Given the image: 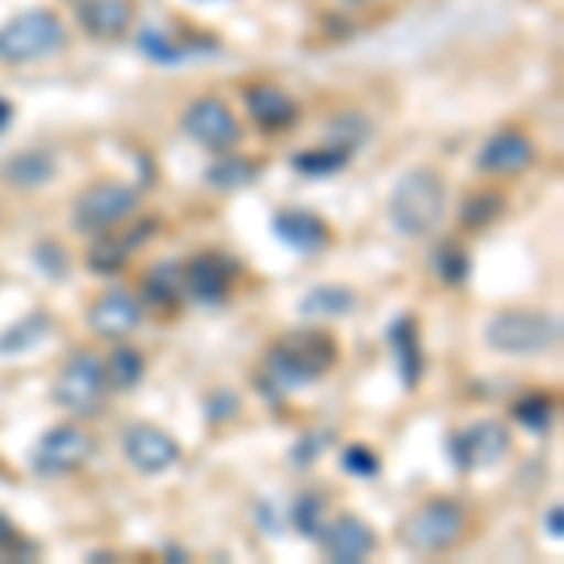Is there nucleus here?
<instances>
[{
  "label": "nucleus",
  "mask_w": 564,
  "mask_h": 564,
  "mask_svg": "<svg viewBox=\"0 0 564 564\" xmlns=\"http://www.w3.org/2000/svg\"><path fill=\"white\" fill-rule=\"evenodd\" d=\"M339 361V343L327 332H294L286 339H279L275 347L263 358V372H268V384L279 391H302L308 384L335 369Z\"/></svg>",
  "instance_id": "obj_1"
},
{
  "label": "nucleus",
  "mask_w": 564,
  "mask_h": 564,
  "mask_svg": "<svg viewBox=\"0 0 564 564\" xmlns=\"http://www.w3.org/2000/svg\"><path fill=\"white\" fill-rule=\"evenodd\" d=\"M444 212H448V185L430 166L411 170V174H403L399 185L391 188L388 218L395 226V234H403V238H425V234H433L444 223Z\"/></svg>",
  "instance_id": "obj_2"
},
{
  "label": "nucleus",
  "mask_w": 564,
  "mask_h": 564,
  "mask_svg": "<svg viewBox=\"0 0 564 564\" xmlns=\"http://www.w3.org/2000/svg\"><path fill=\"white\" fill-rule=\"evenodd\" d=\"M486 343L508 358H539L561 347V321L534 308H500L486 324Z\"/></svg>",
  "instance_id": "obj_3"
},
{
  "label": "nucleus",
  "mask_w": 564,
  "mask_h": 564,
  "mask_svg": "<svg viewBox=\"0 0 564 564\" xmlns=\"http://www.w3.org/2000/svg\"><path fill=\"white\" fill-rule=\"evenodd\" d=\"M65 23L53 8H26L0 26V65H34L65 50Z\"/></svg>",
  "instance_id": "obj_4"
},
{
  "label": "nucleus",
  "mask_w": 564,
  "mask_h": 564,
  "mask_svg": "<svg viewBox=\"0 0 564 564\" xmlns=\"http://www.w3.org/2000/svg\"><path fill=\"white\" fill-rule=\"evenodd\" d=\"M467 531V512L463 505L448 497H436L417 505L403 523H399V539L411 553H422V557H433V553H448L452 545L463 539Z\"/></svg>",
  "instance_id": "obj_5"
},
{
  "label": "nucleus",
  "mask_w": 564,
  "mask_h": 564,
  "mask_svg": "<svg viewBox=\"0 0 564 564\" xmlns=\"http://www.w3.org/2000/svg\"><path fill=\"white\" fill-rule=\"evenodd\" d=\"M106 391H109V380H106V369L98 361V354L90 350H79L61 366L57 380H53V403L61 411H68L72 417H95L102 414L106 406Z\"/></svg>",
  "instance_id": "obj_6"
},
{
  "label": "nucleus",
  "mask_w": 564,
  "mask_h": 564,
  "mask_svg": "<svg viewBox=\"0 0 564 564\" xmlns=\"http://www.w3.org/2000/svg\"><path fill=\"white\" fill-rule=\"evenodd\" d=\"M140 204V193L129 181H95L76 196L72 207V223L84 234H106L109 226H117L121 218H129Z\"/></svg>",
  "instance_id": "obj_7"
},
{
  "label": "nucleus",
  "mask_w": 564,
  "mask_h": 564,
  "mask_svg": "<svg viewBox=\"0 0 564 564\" xmlns=\"http://www.w3.org/2000/svg\"><path fill=\"white\" fill-rule=\"evenodd\" d=\"M90 452H95V441H90V433L84 430V425L61 422V425H53V430H45L42 441L34 444L31 470L39 478L72 475V470H79L90 459Z\"/></svg>",
  "instance_id": "obj_8"
},
{
  "label": "nucleus",
  "mask_w": 564,
  "mask_h": 564,
  "mask_svg": "<svg viewBox=\"0 0 564 564\" xmlns=\"http://www.w3.org/2000/svg\"><path fill=\"white\" fill-rule=\"evenodd\" d=\"M181 129L188 140H196L207 151H230L241 140V124L234 117V109L215 95H199L185 106L181 113Z\"/></svg>",
  "instance_id": "obj_9"
},
{
  "label": "nucleus",
  "mask_w": 564,
  "mask_h": 564,
  "mask_svg": "<svg viewBox=\"0 0 564 564\" xmlns=\"http://www.w3.org/2000/svg\"><path fill=\"white\" fill-rule=\"evenodd\" d=\"M452 463H456L459 470H467V475H475V470H489L497 467L500 459L508 456V448H512V436L500 422L494 417H481V422L467 425V430H459L452 436Z\"/></svg>",
  "instance_id": "obj_10"
},
{
  "label": "nucleus",
  "mask_w": 564,
  "mask_h": 564,
  "mask_svg": "<svg viewBox=\"0 0 564 564\" xmlns=\"http://www.w3.org/2000/svg\"><path fill=\"white\" fill-rule=\"evenodd\" d=\"M121 452L129 467L140 470V475H166L181 459V444L174 441V433L159 430L151 422H132L121 433Z\"/></svg>",
  "instance_id": "obj_11"
},
{
  "label": "nucleus",
  "mask_w": 564,
  "mask_h": 564,
  "mask_svg": "<svg viewBox=\"0 0 564 564\" xmlns=\"http://www.w3.org/2000/svg\"><path fill=\"white\" fill-rule=\"evenodd\" d=\"M534 140L520 129H500L481 143L478 151V170L494 177H516L523 170H531L534 162Z\"/></svg>",
  "instance_id": "obj_12"
},
{
  "label": "nucleus",
  "mask_w": 564,
  "mask_h": 564,
  "mask_svg": "<svg viewBox=\"0 0 564 564\" xmlns=\"http://www.w3.org/2000/svg\"><path fill=\"white\" fill-rule=\"evenodd\" d=\"M143 324V302L132 290H109L87 308V327L102 339H124Z\"/></svg>",
  "instance_id": "obj_13"
},
{
  "label": "nucleus",
  "mask_w": 564,
  "mask_h": 564,
  "mask_svg": "<svg viewBox=\"0 0 564 564\" xmlns=\"http://www.w3.org/2000/svg\"><path fill=\"white\" fill-rule=\"evenodd\" d=\"M238 271V263L230 257H218V252H204V257L185 263V294L193 302L218 305L230 294V279Z\"/></svg>",
  "instance_id": "obj_14"
},
{
  "label": "nucleus",
  "mask_w": 564,
  "mask_h": 564,
  "mask_svg": "<svg viewBox=\"0 0 564 564\" xmlns=\"http://www.w3.org/2000/svg\"><path fill=\"white\" fill-rule=\"evenodd\" d=\"M324 550L332 561L339 564H358L377 553V531L361 520V516H339V520H327V531H324Z\"/></svg>",
  "instance_id": "obj_15"
},
{
  "label": "nucleus",
  "mask_w": 564,
  "mask_h": 564,
  "mask_svg": "<svg viewBox=\"0 0 564 564\" xmlns=\"http://www.w3.org/2000/svg\"><path fill=\"white\" fill-rule=\"evenodd\" d=\"M79 26L98 42H117L132 31L135 23V4L132 0H79L76 8Z\"/></svg>",
  "instance_id": "obj_16"
},
{
  "label": "nucleus",
  "mask_w": 564,
  "mask_h": 564,
  "mask_svg": "<svg viewBox=\"0 0 564 564\" xmlns=\"http://www.w3.org/2000/svg\"><path fill=\"white\" fill-rule=\"evenodd\" d=\"M271 230H275V238L282 245H290L294 252H305V257L324 252L327 241H332V230H327L324 218L313 215V212H297V207L279 212L275 218H271Z\"/></svg>",
  "instance_id": "obj_17"
},
{
  "label": "nucleus",
  "mask_w": 564,
  "mask_h": 564,
  "mask_svg": "<svg viewBox=\"0 0 564 564\" xmlns=\"http://www.w3.org/2000/svg\"><path fill=\"white\" fill-rule=\"evenodd\" d=\"M245 109L249 117L268 132H282L297 121V102L275 84H252L245 87Z\"/></svg>",
  "instance_id": "obj_18"
},
{
  "label": "nucleus",
  "mask_w": 564,
  "mask_h": 564,
  "mask_svg": "<svg viewBox=\"0 0 564 564\" xmlns=\"http://www.w3.org/2000/svg\"><path fill=\"white\" fill-rule=\"evenodd\" d=\"M388 339H391V350H395L399 380L406 384V391H414L417 384H422V372H425V354H422V339H417V321L411 313L395 316Z\"/></svg>",
  "instance_id": "obj_19"
},
{
  "label": "nucleus",
  "mask_w": 564,
  "mask_h": 564,
  "mask_svg": "<svg viewBox=\"0 0 564 564\" xmlns=\"http://www.w3.org/2000/svg\"><path fill=\"white\" fill-rule=\"evenodd\" d=\"M0 177H4V185L34 193V188H45L53 177H57V162H53L45 151H20L0 166Z\"/></svg>",
  "instance_id": "obj_20"
},
{
  "label": "nucleus",
  "mask_w": 564,
  "mask_h": 564,
  "mask_svg": "<svg viewBox=\"0 0 564 564\" xmlns=\"http://www.w3.org/2000/svg\"><path fill=\"white\" fill-rule=\"evenodd\" d=\"M143 302H151L154 308H174L185 302V263L181 260H162L143 275Z\"/></svg>",
  "instance_id": "obj_21"
},
{
  "label": "nucleus",
  "mask_w": 564,
  "mask_h": 564,
  "mask_svg": "<svg viewBox=\"0 0 564 564\" xmlns=\"http://www.w3.org/2000/svg\"><path fill=\"white\" fill-rule=\"evenodd\" d=\"M350 154L354 148H347V143H324V148H313V151H297L294 159H290V166L302 177H335L350 166Z\"/></svg>",
  "instance_id": "obj_22"
},
{
  "label": "nucleus",
  "mask_w": 564,
  "mask_h": 564,
  "mask_svg": "<svg viewBox=\"0 0 564 564\" xmlns=\"http://www.w3.org/2000/svg\"><path fill=\"white\" fill-rule=\"evenodd\" d=\"M354 305H358V297L350 286H316L297 302V313L308 321H335V316L354 313Z\"/></svg>",
  "instance_id": "obj_23"
},
{
  "label": "nucleus",
  "mask_w": 564,
  "mask_h": 564,
  "mask_svg": "<svg viewBox=\"0 0 564 564\" xmlns=\"http://www.w3.org/2000/svg\"><path fill=\"white\" fill-rule=\"evenodd\" d=\"M102 369H106V380L113 391H132L143 384V377H148V358H143L135 347H129V343H121V347L109 350Z\"/></svg>",
  "instance_id": "obj_24"
},
{
  "label": "nucleus",
  "mask_w": 564,
  "mask_h": 564,
  "mask_svg": "<svg viewBox=\"0 0 564 564\" xmlns=\"http://www.w3.org/2000/svg\"><path fill=\"white\" fill-rule=\"evenodd\" d=\"M50 327L53 324H50V316H45V313L23 316V321H15L4 335H0V354H4V358H15V354L34 350L45 335H50Z\"/></svg>",
  "instance_id": "obj_25"
},
{
  "label": "nucleus",
  "mask_w": 564,
  "mask_h": 564,
  "mask_svg": "<svg viewBox=\"0 0 564 564\" xmlns=\"http://www.w3.org/2000/svg\"><path fill=\"white\" fill-rule=\"evenodd\" d=\"M135 45H140L143 57L159 61V65H185V61L196 57L193 42H177V39H170V34H159V31H143Z\"/></svg>",
  "instance_id": "obj_26"
},
{
  "label": "nucleus",
  "mask_w": 564,
  "mask_h": 564,
  "mask_svg": "<svg viewBox=\"0 0 564 564\" xmlns=\"http://www.w3.org/2000/svg\"><path fill=\"white\" fill-rule=\"evenodd\" d=\"M433 271L444 286H463L470 279V257L459 241H441L433 252Z\"/></svg>",
  "instance_id": "obj_27"
},
{
  "label": "nucleus",
  "mask_w": 564,
  "mask_h": 564,
  "mask_svg": "<svg viewBox=\"0 0 564 564\" xmlns=\"http://www.w3.org/2000/svg\"><path fill=\"white\" fill-rule=\"evenodd\" d=\"M257 162L249 159H218L212 170H207V185L218 188V193H238V188L252 185L257 181Z\"/></svg>",
  "instance_id": "obj_28"
},
{
  "label": "nucleus",
  "mask_w": 564,
  "mask_h": 564,
  "mask_svg": "<svg viewBox=\"0 0 564 564\" xmlns=\"http://www.w3.org/2000/svg\"><path fill=\"white\" fill-rule=\"evenodd\" d=\"M290 523H294L297 534H305V539L321 542L324 531H327V505L316 494L297 497L294 508H290Z\"/></svg>",
  "instance_id": "obj_29"
},
{
  "label": "nucleus",
  "mask_w": 564,
  "mask_h": 564,
  "mask_svg": "<svg viewBox=\"0 0 564 564\" xmlns=\"http://www.w3.org/2000/svg\"><path fill=\"white\" fill-rule=\"evenodd\" d=\"M553 406H557V399L553 395H545V391H531V395L516 399L512 417L523 425V430L542 433V430H550V422H553Z\"/></svg>",
  "instance_id": "obj_30"
},
{
  "label": "nucleus",
  "mask_w": 564,
  "mask_h": 564,
  "mask_svg": "<svg viewBox=\"0 0 564 564\" xmlns=\"http://www.w3.org/2000/svg\"><path fill=\"white\" fill-rule=\"evenodd\" d=\"M129 245H124V238H98V245L90 249V271H98V275H113V271L124 268V260H129Z\"/></svg>",
  "instance_id": "obj_31"
},
{
  "label": "nucleus",
  "mask_w": 564,
  "mask_h": 564,
  "mask_svg": "<svg viewBox=\"0 0 564 564\" xmlns=\"http://www.w3.org/2000/svg\"><path fill=\"white\" fill-rule=\"evenodd\" d=\"M500 212H505V196L500 193H475L463 204V223H467L470 230H481V226L494 223Z\"/></svg>",
  "instance_id": "obj_32"
},
{
  "label": "nucleus",
  "mask_w": 564,
  "mask_h": 564,
  "mask_svg": "<svg viewBox=\"0 0 564 564\" xmlns=\"http://www.w3.org/2000/svg\"><path fill=\"white\" fill-rule=\"evenodd\" d=\"M339 459H343V470H347L350 478H377L380 475V456L377 452H369L366 444H347Z\"/></svg>",
  "instance_id": "obj_33"
},
{
  "label": "nucleus",
  "mask_w": 564,
  "mask_h": 564,
  "mask_svg": "<svg viewBox=\"0 0 564 564\" xmlns=\"http://www.w3.org/2000/svg\"><path fill=\"white\" fill-rule=\"evenodd\" d=\"M34 263H39L50 279H65L68 275V257H65V249H61L57 241H42L39 249H34Z\"/></svg>",
  "instance_id": "obj_34"
},
{
  "label": "nucleus",
  "mask_w": 564,
  "mask_h": 564,
  "mask_svg": "<svg viewBox=\"0 0 564 564\" xmlns=\"http://www.w3.org/2000/svg\"><path fill=\"white\" fill-rule=\"evenodd\" d=\"M327 448V433L324 436H302L294 448V463H313Z\"/></svg>",
  "instance_id": "obj_35"
},
{
  "label": "nucleus",
  "mask_w": 564,
  "mask_h": 564,
  "mask_svg": "<svg viewBox=\"0 0 564 564\" xmlns=\"http://www.w3.org/2000/svg\"><path fill=\"white\" fill-rule=\"evenodd\" d=\"M545 534L550 539H564V508H561V500H553L550 505V512H545Z\"/></svg>",
  "instance_id": "obj_36"
},
{
  "label": "nucleus",
  "mask_w": 564,
  "mask_h": 564,
  "mask_svg": "<svg viewBox=\"0 0 564 564\" xmlns=\"http://www.w3.org/2000/svg\"><path fill=\"white\" fill-rule=\"evenodd\" d=\"M12 117H15V109H12V102H4V98H0V132L8 129V124H12Z\"/></svg>",
  "instance_id": "obj_37"
},
{
  "label": "nucleus",
  "mask_w": 564,
  "mask_h": 564,
  "mask_svg": "<svg viewBox=\"0 0 564 564\" xmlns=\"http://www.w3.org/2000/svg\"><path fill=\"white\" fill-rule=\"evenodd\" d=\"M343 4H369V0H343Z\"/></svg>",
  "instance_id": "obj_38"
}]
</instances>
